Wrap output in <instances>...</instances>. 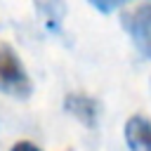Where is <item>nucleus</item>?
Here are the masks:
<instances>
[{"instance_id":"f257e3e1","label":"nucleus","mask_w":151,"mask_h":151,"mask_svg":"<svg viewBox=\"0 0 151 151\" xmlns=\"http://www.w3.org/2000/svg\"><path fill=\"white\" fill-rule=\"evenodd\" d=\"M0 92L17 99H26L33 92L28 71L24 68L14 47L7 42H0Z\"/></svg>"},{"instance_id":"f03ea898","label":"nucleus","mask_w":151,"mask_h":151,"mask_svg":"<svg viewBox=\"0 0 151 151\" xmlns=\"http://www.w3.org/2000/svg\"><path fill=\"white\" fill-rule=\"evenodd\" d=\"M123 26H125V31L130 33L134 47H137L146 59H151V2L137 5V7H132L130 12H125Z\"/></svg>"},{"instance_id":"7ed1b4c3","label":"nucleus","mask_w":151,"mask_h":151,"mask_svg":"<svg viewBox=\"0 0 151 151\" xmlns=\"http://www.w3.org/2000/svg\"><path fill=\"white\" fill-rule=\"evenodd\" d=\"M64 111L87 127H94L99 120V101L83 92H68L64 97Z\"/></svg>"},{"instance_id":"20e7f679","label":"nucleus","mask_w":151,"mask_h":151,"mask_svg":"<svg viewBox=\"0 0 151 151\" xmlns=\"http://www.w3.org/2000/svg\"><path fill=\"white\" fill-rule=\"evenodd\" d=\"M125 142L130 151H151V120L142 113H134L125 123Z\"/></svg>"},{"instance_id":"39448f33","label":"nucleus","mask_w":151,"mask_h":151,"mask_svg":"<svg viewBox=\"0 0 151 151\" xmlns=\"http://www.w3.org/2000/svg\"><path fill=\"white\" fill-rule=\"evenodd\" d=\"M90 5H92L94 9H99V12H104V14H106V12H113V9H120V7H123V2H120V0H118V2H99V0H92Z\"/></svg>"},{"instance_id":"423d86ee","label":"nucleus","mask_w":151,"mask_h":151,"mask_svg":"<svg viewBox=\"0 0 151 151\" xmlns=\"http://www.w3.org/2000/svg\"><path fill=\"white\" fill-rule=\"evenodd\" d=\"M9 151H40V149H38L33 142H26V139H24V142H17Z\"/></svg>"}]
</instances>
